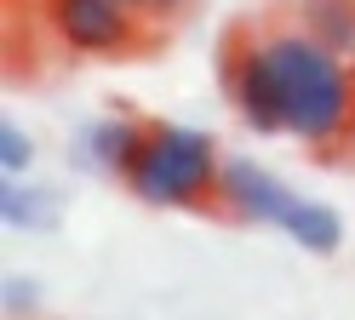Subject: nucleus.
Here are the masks:
<instances>
[{
  "mask_svg": "<svg viewBox=\"0 0 355 320\" xmlns=\"http://www.w3.org/2000/svg\"><path fill=\"white\" fill-rule=\"evenodd\" d=\"M258 40L270 52L275 86H281L286 137H298L304 149H321V154L349 143V121H355V69H349V57L321 46L298 23H270V29H258Z\"/></svg>",
  "mask_w": 355,
  "mask_h": 320,
  "instance_id": "nucleus-1",
  "label": "nucleus"
},
{
  "mask_svg": "<svg viewBox=\"0 0 355 320\" xmlns=\"http://www.w3.org/2000/svg\"><path fill=\"white\" fill-rule=\"evenodd\" d=\"M218 177H224V154H218L212 132L178 126V121H149V137H144V149H138V160H132V172L121 183L149 206L212 212Z\"/></svg>",
  "mask_w": 355,
  "mask_h": 320,
  "instance_id": "nucleus-2",
  "label": "nucleus"
},
{
  "mask_svg": "<svg viewBox=\"0 0 355 320\" xmlns=\"http://www.w3.org/2000/svg\"><path fill=\"white\" fill-rule=\"evenodd\" d=\"M46 17H52V35L75 57H132L144 52L149 35H161L126 0H46Z\"/></svg>",
  "mask_w": 355,
  "mask_h": 320,
  "instance_id": "nucleus-3",
  "label": "nucleus"
},
{
  "mask_svg": "<svg viewBox=\"0 0 355 320\" xmlns=\"http://www.w3.org/2000/svg\"><path fill=\"white\" fill-rule=\"evenodd\" d=\"M224 91L241 114V126L258 132V137H275L286 132V109H281V86H275V69L270 52H263L258 35H241L224 57Z\"/></svg>",
  "mask_w": 355,
  "mask_h": 320,
  "instance_id": "nucleus-4",
  "label": "nucleus"
},
{
  "mask_svg": "<svg viewBox=\"0 0 355 320\" xmlns=\"http://www.w3.org/2000/svg\"><path fill=\"white\" fill-rule=\"evenodd\" d=\"M218 206L241 223H258V229H281L286 212L298 206V195L286 183L258 166L252 154H224V177H218Z\"/></svg>",
  "mask_w": 355,
  "mask_h": 320,
  "instance_id": "nucleus-5",
  "label": "nucleus"
},
{
  "mask_svg": "<svg viewBox=\"0 0 355 320\" xmlns=\"http://www.w3.org/2000/svg\"><path fill=\"white\" fill-rule=\"evenodd\" d=\"M144 137H149V121H138V114H103V121H92L75 137L69 160L86 172H103V177H126L138 149H144Z\"/></svg>",
  "mask_w": 355,
  "mask_h": 320,
  "instance_id": "nucleus-6",
  "label": "nucleus"
},
{
  "mask_svg": "<svg viewBox=\"0 0 355 320\" xmlns=\"http://www.w3.org/2000/svg\"><path fill=\"white\" fill-rule=\"evenodd\" d=\"M69 212V200L46 183H24V177H6L0 183V223L17 229V235H52Z\"/></svg>",
  "mask_w": 355,
  "mask_h": 320,
  "instance_id": "nucleus-7",
  "label": "nucleus"
},
{
  "mask_svg": "<svg viewBox=\"0 0 355 320\" xmlns=\"http://www.w3.org/2000/svg\"><path fill=\"white\" fill-rule=\"evenodd\" d=\"M286 235H293V246L304 251H315V258H332V251L344 246V217L332 212L327 200H298L293 212H286Z\"/></svg>",
  "mask_w": 355,
  "mask_h": 320,
  "instance_id": "nucleus-8",
  "label": "nucleus"
},
{
  "mask_svg": "<svg viewBox=\"0 0 355 320\" xmlns=\"http://www.w3.org/2000/svg\"><path fill=\"white\" fill-rule=\"evenodd\" d=\"M293 23L309 29L321 46H332V52L349 57V46H355V0H298Z\"/></svg>",
  "mask_w": 355,
  "mask_h": 320,
  "instance_id": "nucleus-9",
  "label": "nucleus"
},
{
  "mask_svg": "<svg viewBox=\"0 0 355 320\" xmlns=\"http://www.w3.org/2000/svg\"><path fill=\"white\" fill-rule=\"evenodd\" d=\"M35 137L24 132V126H17V121H6V126H0V177H24L29 166H35Z\"/></svg>",
  "mask_w": 355,
  "mask_h": 320,
  "instance_id": "nucleus-10",
  "label": "nucleus"
},
{
  "mask_svg": "<svg viewBox=\"0 0 355 320\" xmlns=\"http://www.w3.org/2000/svg\"><path fill=\"white\" fill-rule=\"evenodd\" d=\"M29 309H40V286L24 281V274H6V314H12V320H24Z\"/></svg>",
  "mask_w": 355,
  "mask_h": 320,
  "instance_id": "nucleus-11",
  "label": "nucleus"
},
{
  "mask_svg": "<svg viewBox=\"0 0 355 320\" xmlns=\"http://www.w3.org/2000/svg\"><path fill=\"white\" fill-rule=\"evenodd\" d=\"M184 6H189V0H155V29H166V23L184 12Z\"/></svg>",
  "mask_w": 355,
  "mask_h": 320,
  "instance_id": "nucleus-12",
  "label": "nucleus"
},
{
  "mask_svg": "<svg viewBox=\"0 0 355 320\" xmlns=\"http://www.w3.org/2000/svg\"><path fill=\"white\" fill-rule=\"evenodd\" d=\"M126 6H138V12H144V17L155 23V0H126Z\"/></svg>",
  "mask_w": 355,
  "mask_h": 320,
  "instance_id": "nucleus-13",
  "label": "nucleus"
},
{
  "mask_svg": "<svg viewBox=\"0 0 355 320\" xmlns=\"http://www.w3.org/2000/svg\"><path fill=\"white\" fill-rule=\"evenodd\" d=\"M349 149H355V121H349Z\"/></svg>",
  "mask_w": 355,
  "mask_h": 320,
  "instance_id": "nucleus-14",
  "label": "nucleus"
},
{
  "mask_svg": "<svg viewBox=\"0 0 355 320\" xmlns=\"http://www.w3.org/2000/svg\"><path fill=\"white\" fill-rule=\"evenodd\" d=\"M349 69H355V46H349Z\"/></svg>",
  "mask_w": 355,
  "mask_h": 320,
  "instance_id": "nucleus-15",
  "label": "nucleus"
}]
</instances>
